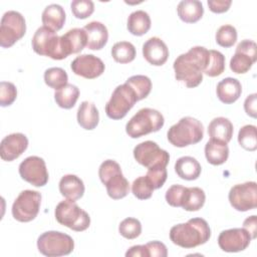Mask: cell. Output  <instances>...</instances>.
Here are the masks:
<instances>
[{
  "label": "cell",
  "mask_w": 257,
  "mask_h": 257,
  "mask_svg": "<svg viewBox=\"0 0 257 257\" xmlns=\"http://www.w3.org/2000/svg\"><path fill=\"white\" fill-rule=\"evenodd\" d=\"M210 50L203 46H194L180 54L174 61L175 77L189 88L198 86L203 80V73L208 66Z\"/></svg>",
  "instance_id": "6da1fadb"
},
{
  "label": "cell",
  "mask_w": 257,
  "mask_h": 257,
  "mask_svg": "<svg viewBox=\"0 0 257 257\" xmlns=\"http://www.w3.org/2000/svg\"><path fill=\"white\" fill-rule=\"evenodd\" d=\"M211 237V229L203 218H192L175 225L170 230L171 241L182 248L191 249L205 244Z\"/></svg>",
  "instance_id": "7a4b0ae2"
},
{
  "label": "cell",
  "mask_w": 257,
  "mask_h": 257,
  "mask_svg": "<svg viewBox=\"0 0 257 257\" xmlns=\"http://www.w3.org/2000/svg\"><path fill=\"white\" fill-rule=\"evenodd\" d=\"M204 137V127L200 120L192 116H184L172 125L168 133V141L177 148L198 144Z\"/></svg>",
  "instance_id": "3957f363"
},
{
  "label": "cell",
  "mask_w": 257,
  "mask_h": 257,
  "mask_svg": "<svg viewBox=\"0 0 257 257\" xmlns=\"http://www.w3.org/2000/svg\"><path fill=\"white\" fill-rule=\"evenodd\" d=\"M98 176L111 199L119 200L127 196L130 183L123 177L120 166L115 161L106 160L102 162L98 169Z\"/></svg>",
  "instance_id": "277c9868"
},
{
  "label": "cell",
  "mask_w": 257,
  "mask_h": 257,
  "mask_svg": "<svg viewBox=\"0 0 257 257\" xmlns=\"http://www.w3.org/2000/svg\"><path fill=\"white\" fill-rule=\"evenodd\" d=\"M165 123L164 115L157 109L145 107L140 109L126 123L125 132L132 139H138L160 131Z\"/></svg>",
  "instance_id": "5b68a950"
},
{
  "label": "cell",
  "mask_w": 257,
  "mask_h": 257,
  "mask_svg": "<svg viewBox=\"0 0 257 257\" xmlns=\"http://www.w3.org/2000/svg\"><path fill=\"white\" fill-rule=\"evenodd\" d=\"M31 44L35 53L54 60H61L68 56L60 36L45 26H41L35 31Z\"/></svg>",
  "instance_id": "8992f818"
},
{
  "label": "cell",
  "mask_w": 257,
  "mask_h": 257,
  "mask_svg": "<svg viewBox=\"0 0 257 257\" xmlns=\"http://www.w3.org/2000/svg\"><path fill=\"white\" fill-rule=\"evenodd\" d=\"M54 215L60 225L76 232H82L90 225L89 215L77 206L74 201L68 199L57 204Z\"/></svg>",
  "instance_id": "52a82bcc"
},
{
  "label": "cell",
  "mask_w": 257,
  "mask_h": 257,
  "mask_svg": "<svg viewBox=\"0 0 257 257\" xmlns=\"http://www.w3.org/2000/svg\"><path fill=\"white\" fill-rule=\"evenodd\" d=\"M37 248L44 256H64L73 251L74 241L65 233L58 231H47L38 237Z\"/></svg>",
  "instance_id": "ba28073f"
},
{
  "label": "cell",
  "mask_w": 257,
  "mask_h": 257,
  "mask_svg": "<svg viewBox=\"0 0 257 257\" xmlns=\"http://www.w3.org/2000/svg\"><path fill=\"white\" fill-rule=\"evenodd\" d=\"M138 101L136 92L126 84L117 85L105 104V113L111 119L123 118Z\"/></svg>",
  "instance_id": "9c48e42d"
},
{
  "label": "cell",
  "mask_w": 257,
  "mask_h": 257,
  "mask_svg": "<svg viewBox=\"0 0 257 257\" xmlns=\"http://www.w3.org/2000/svg\"><path fill=\"white\" fill-rule=\"evenodd\" d=\"M26 32L25 19L21 13L10 10L3 14L0 23V45L9 48L20 40Z\"/></svg>",
  "instance_id": "30bf717a"
},
{
  "label": "cell",
  "mask_w": 257,
  "mask_h": 257,
  "mask_svg": "<svg viewBox=\"0 0 257 257\" xmlns=\"http://www.w3.org/2000/svg\"><path fill=\"white\" fill-rule=\"evenodd\" d=\"M41 205V194L33 190L22 191L12 205V216L15 220L23 223L36 218Z\"/></svg>",
  "instance_id": "8fae6325"
},
{
  "label": "cell",
  "mask_w": 257,
  "mask_h": 257,
  "mask_svg": "<svg viewBox=\"0 0 257 257\" xmlns=\"http://www.w3.org/2000/svg\"><path fill=\"white\" fill-rule=\"evenodd\" d=\"M134 158L148 170L157 167L167 168L170 161L169 153L153 141H146L137 145L134 149Z\"/></svg>",
  "instance_id": "7c38bea8"
},
{
  "label": "cell",
  "mask_w": 257,
  "mask_h": 257,
  "mask_svg": "<svg viewBox=\"0 0 257 257\" xmlns=\"http://www.w3.org/2000/svg\"><path fill=\"white\" fill-rule=\"evenodd\" d=\"M231 206L239 211L246 212L257 206V184L256 182H245L233 186L228 195Z\"/></svg>",
  "instance_id": "4fadbf2b"
},
{
  "label": "cell",
  "mask_w": 257,
  "mask_h": 257,
  "mask_svg": "<svg viewBox=\"0 0 257 257\" xmlns=\"http://www.w3.org/2000/svg\"><path fill=\"white\" fill-rule=\"evenodd\" d=\"M19 175L27 183L35 187H43L48 182V172L44 160L30 156L19 165Z\"/></svg>",
  "instance_id": "5bb4252c"
},
{
  "label": "cell",
  "mask_w": 257,
  "mask_h": 257,
  "mask_svg": "<svg viewBox=\"0 0 257 257\" xmlns=\"http://www.w3.org/2000/svg\"><path fill=\"white\" fill-rule=\"evenodd\" d=\"M257 60V45L253 40L244 39L238 43L230 60V69L237 74L246 73Z\"/></svg>",
  "instance_id": "9a60e30c"
},
{
  "label": "cell",
  "mask_w": 257,
  "mask_h": 257,
  "mask_svg": "<svg viewBox=\"0 0 257 257\" xmlns=\"http://www.w3.org/2000/svg\"><path fill=\"white\" fill-rule=\"evenodd\" d=\"M251 240L252 238L246 229L232 228L220 233L218 237V245L223 251L234 253L245 250L249 246Z\"/></svg>",
  "instance_id": "2e32d148"
},
{
  "label": "cell",
  "mask_w": 257,
  "mask_h": 257,
  "mask_svg": "<svg viewBox=\"0 0 257 257\" xmlns=\"http://www.w3.org/2000/svg\"><path fill=\"white\" fill-rule=\"evenodd\" d=\"M70 67L74 74L86 79H93L100 76L105 69L102 60L92 54H82L75 57Z\"/></svg>",
  "instance_id": "e0dca14e"
},
{
  "label": "cell",
  "mask_w": 257,
  "mask_h": 257,
  "mask_svg": "<svg viewBox=\"0 0 257 257\" xmlns=\"http://www.w3.org/2000/svg\"><path fill=\"white\" fill-rule=\"evenodd\" d=\"M28 147V139L21 133L6 136L0 144V157L3 161L12 162L19 158Z\"/></svg>",
  "instance_id": "ac0fdd59"
},
{
  "label": "cell",
  "mask_w": 257,
  "mask_h": 257,
  "mask_svg": "<svg viewBox=\"0 0 257 257\" xmlns=\"http://www.w3.org/2000/svg\"><path fill=\"white\" fill-rule=\"evenodd\" d=\"M143 55L150 64L161 66L168 60L169 48L161 38L154 36L143 44Z\"/></svg>",
  "instance_id": "d6986e66"
},
{
  "label": "cell",
  "mask_w": 257,
  "mask_h": 257,
  "mask_svg": "<svg viewBox=\"0 0 257 257\" xmlns=\"http://www.w3.org/2000/svg\"><path fill=\"white\" fill-rule=\"evenodd\" d=\"M83 30L86 33V47L91 50H100L104 47L108 39V31L104 24L98 21L87 23Z\"/></svg>",
  "instance_id": "ffe728a7"
},
{
  "label": "cell",
  "mask_w": 257,
  "mask_h": 257,
  "mask_svg": "<svg viewBox=\"0 0 257 257\" xmlns=\"http://www.w3.org/2000/svg\"><path fill=\"white\" fill-rule=\"evenodd\" d=\"M216 93L220 101L225 104H231L240 97L242 93V85L238 79L226 77L217 84Z\"/></svg>",
  "instance_id": "44dd1931"
},
{
  "label": "cell",
  "mask_w": 257,
  "mask_h": 257,
  "mask_svg": "<svg viewBox=\"0 0 257 257\" xmlns=\"http://www.w3.org/2000/svg\"><path fill=\"white\" fill-rule=\"evenodd\" d=\"M59 192L68 200L76 201L84 194V184L80 178L75 175L69 174L63 176L59 181Z\"/></svg>",
  "instance_id": "7402d4cb"
},
{
  "label": "cell",
  "mask_w": 257,
  "mask_h": 257,
  "mask_svg": "<svg viewBox=\"0 0 257 257\" xmlns=\"http://www.w3.org/2000/svg\"><path fill=\"white\" fill-rule=\"evenodd\" d=\"M205 157L207 162L213 166H220L224 164L229 157V148L227 143L210 139L205 146Z\"/></svg>",
  "instance_id": "603a6c76"
},
{
  "label": "cell",
  "mask_w": 257,
  "mask_h": 257,
  "mask_svg": "<svg viewBox=\"0 0 257 257\" xmlns=\"http://www.w3.org/2000/svg\"><path fill=\"white\" fill-rule=\"evenodd\" d=\"M76 117L78 124L86 131L95 128L99 121V113L95 104L87 100L82 101L78 106Z\"/></svg>",
  "instance_id": "cb8c5ba5"
},
{
  "label": "cell",
  "mask_w": 257,
  "mask_h": 257,
  "mask_svg": "<svg viewBox=\"0 0 257 257\" xmlns=\"http://www.w3.org/2000/svg\"><path fill=\"white\" fill-rule=\"evenodd\" d=\"M201 165L199 162L190 156L181 157L176 161L175 164V172L177 175L187 181H193L199 178L201 175Z\"/></svg>",
  "instance_id": "d4e9b609"
},
{
  "label": "cell",
  "mask_w": 257,
  "mask_h": 257,
  "mask_svg": "<svg viewBox=\"0 0 257 257\" xmlns=\"http://www.w3.org/2000/svg\"><path fill=\"white\" fill-rule=\"evenodd\" d=\"M65 19L66 16L64 9L58 4H50L46 6L41 15L43 26L51 29L54 32L63 27Z\"/></svg>",
  "instance_id": "484cf974"
},
{
  "label": "cell",
  "mask_w": 257,
  "mask_h": 257,
  "mask_svg": "<svg viewBox=\"0 0 257 257\" xmlns=\"http://www.w3.org/2000/svg\"><path fill=\"white\" fill-rule=\"evenodd\" d=\"M178 16L186 23H195L199 21L204 14V7L198 0H183L177 7Z\"/></svg>",
  "instance_id": "4316f807"
},
{
  "label": "cell",
  "mask_w": 257,
  "mask_h": 257,
  "mask_svg": "<svg viewBox=\"0 0 257 257\" xmlns=\"http://www.w3.org/2000/svg\"><path fill=\"white\" fill-rule=\"evenodd\" d=\"M233 132V123L231 120L223 116L213 118L208 125V134L210 139H217L227 144L231 141Z\"/></svg>",
  "instance_id": "83f0119b"
},
{
  "label": "cell",
  "mask_w": 257,
  "mask_h": 257,
  "mask_svg": "<svg viewBox=\"0 0 257 257\" xmlns=\"http://www.w3.org/2000/svg\"><path fill=\"white\" fill-rule=\"evenodd\" d=\"M60 37L68 55L80 52L87 43L86 33L83 28H72Z\"/></svg>",
  "instance_id": "f1b7e54d"
},
{
  "label": "cell",
  "mask_w": 257,
  "mask_h": 257,
  "mask_svg": "<svg viewBox=\"0 0 257 257\" xmlns=\"http://www.w3.org/2000/svg\"><path fill=\"white\" fill-rule=\"evenodd\" d=\"M151 24L150 15L144 10H137L132 12L127 17L126 27L133 35L142 36L150 30Z\"/></svg>",
  "instance_id": "f546056e"
},
{
  "label": "cell",
  "mask_w": 257,
  "mask_h": 257,
  "mask_svg": "<svg viewBox=\"0 0 257 257\" xmlns=\"http://www.w3.org/2000/svg\"><path fill=\"white\" fill-rule=\"evenodd\" d=\"M79 96V89L76 85L67 83L62 88L58 89L54 93V99L56 104L65 109L72 108Z\"/></svg>",
  "instance_id": "4dcf8cb0"
},
{
  "label": "cell",
  "mask_w": 257,
  "mask_h": 257,
  "mask_svg": "<svg viewBox=\"0 0 257 257\" xmlns=\"http://www.w3.org/2000/svg\"><path fill=\"white\" fill-rule=\"evenodd\" d=\"M206 201V195L203 189L199 187H187L182 207L184 210L194 212L200 210Z\"/></svg>",
  "instance_id": "1f68e13d"
},
{
  "label": "cell",
  "mask_w": 257,
  "mask_h": 257,
  "mask_svg": "<svg viewBox=\"0 0 257 257\" xmlns=\"http://www.w3.org/2000/svg\"><path fill=\"white\" fill-rule=\"evenodd\" d=\"M136 48L128 41H119L113 44L111 48V56L115 62L124 64L132 62L136 57Z\"/></svg>",
  "instance_id": "d6a6232c"
},
{
  "label": "cell",
  "mask_w": 257,
  "mask_h": 257,
  "mask_svg": "<svg viewBox=\"0 0 257 257\" xmlns=\"http://www.w3.org/2000/svg\"><path fill=\"white\" fill-rule=\"evenodd\" d=\"M125 83L134 89L138 101L146 98L152 90V80L146 75H133L126 79Z\"/></svg>",
  "instance_id": "836d02e7"
},
{
  "label": "cell",
  "mask_w": 257,
  "mask_h": 257,
  "mask_svg": "<svg viewBox=\"0 0 257 257\" xmlns=\"http://www.w3.org/2000/svg\"><path fill=\"white\" fill-rule=\"evenodd\" d=\"M68 75L61 67H50L44 72V82L49 87L58 90L67 84Z\"/></svg>",
  "instance_id": "e575fe53"
},
{
  "label": "cell",
  "mask_w": 257,
  "mask_h": 257,
  "mask_svg": "<svg viewBox=\"0 0 257 257\" xmlns=\"http://www.w3.org/2000/svg\"><path fill=\"white\" fill-rule=\"evenodd\" d=\"M238 143L246 151L254 152L257 149L256 126L253 124H246L239 130Z\"/></svg>",
  "instance_id": "d590c367"
},
{
  "label": "cell",
  "mask_w": 257,
  "mask_h": 257,
  "mask_svg": "<svg viewBox=\"0 0 257 257\" xmlns=\"http://www.w3.org/2000/svg\"><path fill=\"white\" fill-rule=\"evenodd\" d=\"M225 70V56L218 50H210V59L204 74L210 77L221 75Z\"/></svg>",
  "instance_id": "8d00e7d4"
},
{
  "label": "cell",
  "mask_w": 257,
  "mask_h": 257,
  "mask_svg": "<svg viewBox=\"0 0 257 257\" xmlns=\"http://www.w3.org/2000/svg\"><path fill=\"white\" fill-rule=\"evenodd\" d=\"M118 232L125 239H136L142 233V224L136 218H125L118 225Z\"/></svg>",
  "instance_id": "74e56055"
},
{
  "label": "cell",
  "mask_w": 257,
  "mask_h": 257,
  "mask_svg": "<svg viewBox=\"0 0 257 257\" xmlns=\"http://www.w3.org/2000/svg\"><path fill=\"white\" fill-rule=\"evenodd\" d=\"M237 40V30L230 24L219 27L216 32V42L225 48H229L235 44Z\"/></svg>",
  "instance_id": "f35d334b"
},
{
  "label": "cell",
  "mask_w": 257,
  "mask_h": 257,
  "mask_svg": "<svg viewBox=\"0 0 257 257\" xmlns=\"http://www.w3.org/2000/svg\"><path fill=\"white\" fill-rule=\"evenodd\" d=\"M154 187L146 176L137 178L132 184V192L134 196L140 200L150 199L154 192Z\"/></svg>",
  "instance_id": "ab89813d"
},
{
  "label": "cell",
  "mask_w": 257,
  "mask_h": 257,
  "mask_svg": "<svg viewBox=\"0 0 257 257\" xmlns=\"http://www.w3.org/2000/svg\"><path fill=\"white\" fill-rule=\"evenodd\" d=\"M70 7L74 17L78 19H85L94 11V4L90 0H73Z\"/></svg>",
  "instance_id": "60d3db41"
},
{
  "label": "cell",
  "mask_w": 257,
  "mask_h": 257,
  "mask_svg": "<svg viewBox=\"0 0 257 257\" xmlns=\"http://www.w3.org/2000/svg\"><path fill=\"white\" fill-rule=\"evenodd\" d=\"M17 97L16 86L9 81H1L0 83V105L2 107L11 105Z\"/></svg>",
  "instance_id": "b9f144b4"
},
{
  "label": "cell",
  "mask_w": 257,
  "mask_h": 257,
  "mask_svg": "<svg viewBox=\"0 0 257 257\" xmlns=\"http://www.w3.org/2000/svg\"><path fill=\"white\" fill-rule=\"evenodd\" d=\"M187 187L181 185H173L166 192V201L172 207H182Z\"/></svg>",
  "instance_id": "7bdbcfd3"
},
{
  "label": "cell",
  "mask_w": 257,
  "mask_h": 257,
  "mask_svg": "<svg viewBox=\"0 0 257 257\" xmlns=\"http://www.w3.org/2000/svg\"><path fill=\"white\" fill-rule=\"evenodd\" d=\"M146 177L150 181V183L153 185L154 189H160L164 186L168 173L166 167H157L153 169H149L147 172Z\"/></svg>",
  "instance_id": "ee69618b"
},
{
  "label": "cell",
  "mask_w": 257,
  "mask_h": 257,
  "mask_svg": "<svg viewBox=\"0 0 257 257\" xmlns=\"http://www.w3.org/2000/svg\"><path fill=\"white\" fill-rule=\"evenodd\" d=\"M146 245L149 257H167L168 250L164 243L160 241H152Z\"/></svg>",
  "instance_id": "f6af8a7d"
},
{
  "label": "cell",
  "mask_w": 257,
  "mask_h": 257,
  "mask_svg": "<svg viewBox=\"0 0 257 257\" xmlns=\"http://www.w3.org/2000/svg\"><path fill=\"white\" fill-rule=\"evenodd\" d=\"M232 4L231 0H209V9L214 13H224L229 10Z\"/></svg>",
  "instance_id": "bcb514c9"
},
{
  "label": "cell",
  "mask_w": 257,
  "mask_h": 257,
  "mask_svg": "<svg viewBox=\"0 0 257 257\" xmlns=\"http://www.w3.org/2000/svg\"><path fill=\"white\" fill-rule=\"evenodd\" d=\"M256 103H257V94L252 93L248 95L244 101V109L245 112L251 116V117H256Z\"/></svg>",
  "instance_id": "7dc6e473"
},
{
  "label": "cell",
  "mask_w": 257,
  "mask_h": 257,
  "mask_svg": "<svg viewBox=\"0 0 257 257\" xmlns=\"http://www.w3.org/2000/svg\"><path fill=\"white\" fill-rule=\"evenodd\" d=\"M243 228L246 229L251 238L252 239H255L256 236H257V220H256V216L255 215H252L248 218H246L243 222Z\"/></svg>",
  "instance_id": "c3c4849f"
},
{
  "label": "cell",
  "mask_w": 257,
  "mask_h": 257,
  "mask_svg": "<svg viewBox=\"0 0 257 257\" xmlns=\"http://www.w3.org/2000/svg\"><path fill=\"white\" fill-rule=\"evenodd\" d=\"M126 257H149L146 245H135L132 246L126 252Z\"/></svg>",
  "instance_id": "681fc988"
}]
</instances>
